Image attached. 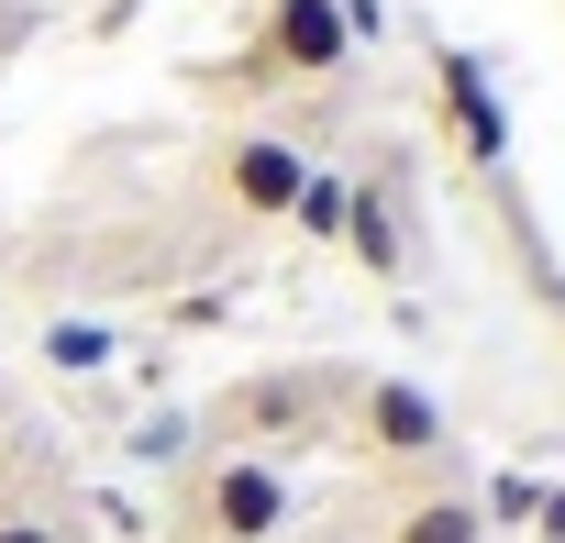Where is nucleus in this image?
Returning a JSON list of instances; mask_svg holds the SVG:
<instances>
[{
	"mask_svg": "<svg viewBox=\"0 0 565 543\" xmlns=\"http://www.w3.org/2000/svg\"><path fill=\"white\" fill-rule=\"evenodd\" d=\"M344 400H355V366H255V377H233L200 422H211L222 455L289 466V455H311V444L344 433Z\"/></svg>",
	"mask_w": 565,
	"mask_h": 543,
	"instance_id": "f257e3e1",
	"label": "nucleus"
},
{
	"mask_svg": "<svg viewBox=\"0 0 565 543\" xmlns=\"http://www.w3.org/2000/svg\"><path fill=\"white\" fill-rule=\"evenodd\" d=\"M300 521V477L266 455H189L178 466V543H277Z\"/></svg>",
	"mask_w": 565,
	"mask_h": 543,
	"instance_id": "f03ea898",
	"label": "nucleus"
},
{
	"mask_svg": "<svg viewBox=\"0 0 565 543\" xmlns=\"http://www.w3.org/2000/svg\"><path fill=\"white\" fill-rule=\"evenodd\" d=\"M344 455H366L377 477H399V488H422V477H444L455 466V422H444V400L422 388V377H355V400H344V433H333Z\"/></svg>",
	"mask_w": 565,
	"mask_h": 543,
	"instance_id": "7ed1b4c3",
	"label": "nucleus"
},
{
	"mask_svg": "<svg viewBox=\"0 0 565 543\" xmlns=\"http://www.w3.org/2000/svg\"><path fill=\"white\" fill-rule=\"evenodd\" d=\"M344 56H355V34H344L333 0H255V45H244L233 78H289V89H311V78H344Z\"/></svg>",
	"mask_w": 565,
	"mask_h": 543,
	"instance_id": "20e7f679",
	"label": "nucleus"
},
{
	"mask_svg": "<svg viewBox=\"0 0 565 543\" xmlns=\"http://www.w3.org/2000/svg\"><path fill=\"white\" fill-rule=\"evenodd\" d=\"M433 100H444V134L477 178H510V100L488 89V67L466 45H433Z\"/></svg>",
	"mask_w": 565,
	"mask_h": 543,
	"instance_id": "39448f33",
	"label": "nucleus"
},
{
	"mask_svg": "<svg viewBox=\"0 0 565 543\" xmlns=\"http://www.w3.org/2000/svg\"><path fill=\"white\" fill-rule=\"evenodd\" d=\"M300 178H311V156L289 134H222V156H211V189H222L233 222H289Z\"/></svg>",
	"mask_w": 565,
	"mask_h": 543,
	"instance_id": "423d86ee",
	"label": "nucleus"
},
{
	"mask_svg": "<svg viewBox=\"0 0 565 543\" xmlns=\"http://www.w3.org/2000/svg\"><path fill=\"white\" fill-rule=\"evenodd\" d=\"M344 255L366 266L377 289H399V278H411V233H399V178H388V167L344 178Z\"/></svg>",
	"mask_w": 565,
	"mask_h": 543,
	"instance_id": "0eeeda50",
	"label": "nucleus"
},
{
	"mask_svg": "<svg viewBox=\"0 0 565 543\" xmlns=\"http://www.w3.org/2000/svg\"><path fill=\"white\" fill-rule=\"evenodd\" d=\"M388 543H488V510H477L455 477H422V488H399Z\"/></svg>",
	"mask_w": 565,
	"mask_h": 543,
	"instance_id": "6e6552de",
	"label": "nucleus"
},
{
	"mask_svg": "<svg viewBox=\"0 0 565 543\" xmlns=\"http://www.w3.org/2000/svg\"><path fill=\"white\" fill-rule=\"evenodd\" d=\"M122 344H111V322H45V366L56 377H100Z\"/></svg>",
	"mask_w": 565,
	"mask_h": 543,
	"instance_id": "1a4fd4ad",
	"label": "nucleus"
},
{
	"mask_svg": "<svg viewBox=\"0 0 565 543\" xmlns=\"http://www.w3.org/2000/svg\"><path fill=\"white\" fill-rule=\"evenodd\" d=\"M289 222H300L311 244H344V167H311L300 200H289Z\"/></svg>",
	"mask_w": 565,
	"mask_h": 543,
	"instance_id": "9d476101",
	"label": "nucleus"
},
{
	"mask_svg": "<svg viewBox=\"0 0 565 543\" xmlns=\"http://www.w3.org/2000/svg\"><path fill=\"white\" fill-rule=\"evenodd\" d=\"M0 543H67L56 510H23V499H0Z\"/></svg>",
	"mask_w": 565,
	"mask_h": 543,
	"instance_id": "9b49d317",
	"label": "nucleus"
},
{
	"mask_svg": "<svg viewBox=\"0 0 565 543\" xmlns=\"http://www.w3.org/2000/svg\"><path fill=\"white\" fill-rule=\"evenodd\" d=\"M532 499H543V477H499L477 510H488V532H499V521H532Z\"/></svg>",
	"mask_w": 565,
	"mask_h": 543,
	"instance_id": "f8f14e48",
	"label": "nucleus"
},
{
	"mask_svg": "<svg viewBox=\"0 0 565 543\" xmlns=\"http://www.w3.org/2000/svg\"><path fill=\"white\" fill-rule=\"evenodd\" d=\"M333 12H344V34L366 45V34H388V0H333Z\"/></svg>",
	"mask_w": 565,
	"mask_h": 543,
	"instance_id": "ddd939ff",
	"label": "nucleus"
},
{
	"mask_svg": "<svg viewBox=\"0 0 565 543\" xmlns=\"http://www.w3.org/2000/svg\"><path fill=\"white\" fill-rule=\"evenodd\" d=\"M532 532H543V543H565V488H543V499H532Z\"/></svg>",
	"mask_w": 565,
	"mask_h": 543,
	"instance_id": "4468645a",
	"label": "nucleus"
}]
</instances>
